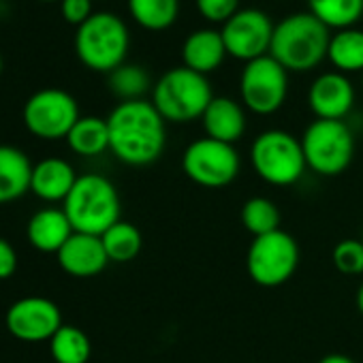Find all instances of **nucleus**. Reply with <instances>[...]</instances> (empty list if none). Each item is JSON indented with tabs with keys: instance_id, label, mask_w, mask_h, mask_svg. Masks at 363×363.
I'll use <instances>...</instances> for the list:
<instances>
[{
	"instance_id": "f257e3e1",
	"label": "nucleus",
	"mask_w": 363,
	"mask_h": 363,
	"mask_svg": "<svg viewBox=\"0 0 363 363\" xmlns=\"http://www.w3.org/2000/svg\"><path fill=\"white\" fill-rule=\"evenodd\" d=\"M164 118L152 101H124L107 118L109 152L128 167H147L156 162L167 145Z\"/></svg>"
},
{
	"instance_id": "f03ea898",
	"label": "nucleus",
	"mask_w": 363,
	"mask_h": 363,
	"mask_svg": "<svg viewBox=\"0 0 363 363\" xmlns=\"http://www.w3.org/2000/svg\"><path fill=\"white\" fill-rule=\"evenodd\" d=\"M331 30L310 11L293 13L274 28L269 56L289 73H306L316 69L329 52Z\"/></svg>"
},
{
	"instance_id": "7ed1b4c3",
	"label": "nucleus",
	"mask_w": 363,
	"mask_h": 363,
	"mask_svg": "<svg viewBox=\"0 0 363 363\" xmlns=\"http://www.w3.org/2000/svg\"><path fill=\"white\" fill-rule=\"evenodd\" d=\"M62 210L75 233L99 238L122 220L120 195L113 182L99 173H84L77 177L73 191L62 203Z\"/></svg>"
},
{
	"instance_id": "20e7f679",
	"label": "nucleus",
	"mask_w": 363,
	"mask_h": 363,
	"mask_svg": "<svg viewBox=\"0 0 363 363\" xmlns=\"http://www.w3.org/2000/svg\"><path fill=\"white\" fill-rule=\"evenodd\" d=\"M212 99L214 92L210 79L186 67L169 69L152 88V105L164 122L173 124L201 120Z\"/></svg>"
},
{
	"instance_id": "39448f33",
	"label": "nucleus",
	"mask_w": 363,
	"mask_h": 363,
	"mask_svg": "<svg viewBox=\"0 0 363 363\" xmlns=\"http://www.w3.org/2000/svg\"><path fill=\"white\" fill-rule=\"evenodd\" d=\"M130 35L122 18L109 11L92 13L75 33V52L79 60L99 73H111L124 65Z\"/></svg>"
},
{
	"instance_id": "423d86ee",
	"label": "nucleus",
	"mask_w": 363,
	"mask_h": 363,
	"mask_svg": "<svg viewBox=\"0 0 363 363\" xmlns=\"http://www.w3.org/2000/svg\"><path fill=\"white\" fill-rule=\"evenodd\" d=\"M250 164L255 173L272 186H293L308 169L301 139L282 128H269L255 137L250 145Z\"/></svg>"
},
{
	"instance_id": "0eeeda50",
	"label": "nucleus",
	"mask_w": 363,
	"mask_h": 363,
	"mask_svg": "<svg viewBox=\"0 0 363 363\" xmlns=\"http://www.w3.org/2000/svg\"><path fill=\"white\" fill-rule=\"evenodd\" d=\"M301 147L310 171L335 177L352 162L354 135L344 120H314L301 135Z\"/></svg>"
},
{
	"instance_id": "6e6552de",
	"label": "nucleus",
	"mask_w": 363,
	"mask_h": 363,
	"mask_svg": "<svg viewBox=\"0 0 363 363\" xmlns=\"http://www.w3.org/2000/svg\"><path fill=\"white\" fill-rule=\"evenodd\" d=\"M299 246L295 238L282 229L255 238L248 255L246 269L255 284L274 289L289 282L299 265Z\"/></svg>"
},
{
	"instance_id": "1a4fd4ad",
	"label": "nucleus",
	"mask_w": 363,
	"mask_h": 363,
	"mask_svg": "<svg viewBox=\"0 0 363 363\" xmlns=\"http://www.w3.org/2000/svg\"><path fill=\"white\" fill-rule=\"evenodd\" d=\"M182 171L203 189H225L240 175V154L235 145L201 137L182 154Z\"/></svg>"
},
{
	"instance_id": "9d476101",
	"label": "nucleus",
	"mask_w": 363,
	"mask_h": 363,
	"mask_svg": "<svg viewBox=\"0 0 363 363\" xmlns=\"http://www.w3.org/2000/svg\"><path fill=\"white\" fill-rule=\"evenodd\" d=\"M289 94V71L269 54L244 65L240 75L242 105L257 116L276 113Z\"/></svg>"
},
{
	"instance_id": "9b49d317",
	"label": "nucleus",
	"mask_w": 363,
	"mask_h": 363,
	"mask_svg": "<svg viewBox=\"0 0 363 363\" xmlns=\"http://www.w3.org/2000/svg\"><path fill=\"white\" fill-rule=\"evenodd\" d=\"M77 101L60 88H45L35 92L24 105V124L26 128L48 141L67 139L75 122L79 120Z\"/></svg>"
},
{
	"instance_id": "f8f14e48",
	"label": "nucleus",
	"mask_w": 363,
	"mask_h": 363,
	"mask_svg": "<svg viewBox=\"0 0 363 363\" xmlns=\"http://www.w3.org/2000/svg\"><path fill=\"white\" fill-rule=\"evenodd\" d=\"M274 28L276 24L265 11L246 7L223 24L220 35L231 58L250 62L269 54Z\"/></svg>"
},
{
	"instance_id": "ddd939ff",
	"label": "nucleus",
	"mask_w": 363,
	"mask_h": 363,
	"mask_svg": "<svg viewBox=\"0 0 363 363\" xmlns=\"http://www.w3.org/2000/svg\"><path fill=\"white\" fill-rule=\"evenodd\" d=\"M5 325L7 331L22 342H50L65 323L60 308L52 299L30 295L9 306Z\"/></svg>"
},
{
	"instance_id": "4468645a",
	"label": "nucleus",
	"mask_w": 363,
	"mask_h": 363,
	"mask_svg": "<svg viewBox=\"0 0 363 363\" xmlns=\"http://www.w3.org/2000/svg\"><path fill=\"white\" fill-rule=\"evenodd\" d=\"M308 105L316 120H344L354 105V88L340 71L320 73L310 84Z\"/></svg>"
},
{
	"instance_id": "2eb2a0df",
	"label": "nucleus",
	"mask_w": 363,
	"mask_h": 363,
	"mask_svg": "<svg viewBox=\"0 0 363 363\" xmlns=\"http://www.w3.org/2000/svg\"><path fill=\"white\" fill-rule=\"evenodd\" d=\"M56 259L62 272L73 278H94L109 265L103 240L88 233H73Z\"/></svg>"
},
{
	"instance_id": "dca6fc26",
	"label": "nucleus",
	"mask_w": 363,
	"mask_h": 363,
	"mask_svg": "<svg viewBox=\"0 0 363 363\" xmlns=\"http://www.w3.org/2000/svg\"><path fill=\"white\" fill-rule=\"evenodd\" d=\"M77 173L73 164L65 158H43L33 164V177H30V193L45 201V203H65L69 193L73 191Z\"/></svg>"
},
{
	"instance_id": "f3484780",
	"label": "nucleus",
	"mask_w": 363,
	"mask_h": 363,
	"mask_svg": "<svg viewBox=\"0 0 363 363\" xmlns=\"http://www.w3.org/2000/svg\"><path fill=\"white\" fill-rule=\"evenodd\" d=\"M206 137L235 145L246 133V107L229 96H214L201 118Z\"/></svg>"
},
{
	"instance_id": "a211bd4d",
	"label": "nucleus",
	"mask_w": 363,
	"mask_h": 363,
	"mask_svg": "<svg viewBox=\"0 0 363 363\" xmlns=\"http://www.w3.org/2000/svg\"><path fill=\"white\" fill-rule=\"evenodd\" d=\"M227 48L223 41L220 30L214 28H199L191 33L182 45V67H186L195 73L210 75L214 73L227 58Z\"/></svg>"
},
{
	"instance_id": "6ab92c4d",
	"label": "nucleus",
	"mask_w": 363,
	"mask_h": 363,
	"mask_svg": "<svg viewBox=\"0 0 363 363\" xmlns=\"http://www.w3.org/2000/svg\"><path fill=\"white\" fill-rule=\"evenodd\" d=\"M73 233L75 231L71 227V220L67 218L62 208H43L35 212L26 225L30 246L48 255H58Z\"/></svg>"
},
{
	"instance_id": "aec40b11",
	"label": "nucleus",
	"mask_w": 363,
	"mask_h": 363,
	"mask_svg": "<svg viewBox=\"0 0 363 363\" xmlns=\"http://www.w3.org/2000/svg\"><path fill=\"white\" fill-rule=\"evenodd\" d=\"M33 162L16 145H0V206L11 203L30 191Z\"/></svg>"
},
{
	"instance_id": "412c9836",
	"label": "nucleus",
	"mask_w": 363,
	"mask_h": 363,
	"mask_svg": "<svg viewBox=\"0 0 363 363\" xmlns=\"http://www.w3.org/2000/svg\"><path fill=\"white\" fill-rule=\"evenodd\" d=\"M69 147L77 156H101L103 152L109 150V126L107 120L96 118V116H82L71 133L67 135Z\"/></svg>"
},
{
	"instance_id": "4be33fe9",
	"label": "nucleus",
	"mask_w": 363,
	"mask_h": 363,
	"mask_svg": "<svg viewBox=\"0 0 363 363\" xmlns=\"http://www.w3.org/2000/svg\"><path fill=\"white\" fill-rule=\"evenodd\" d=\"M327 60L340 73H363V30L361 28H344L335 30L329 41Z\"/></svg>"
},
{
	"instance_id": "5701e85b",
	"label": "nucleus",
	"mask_w": 363,
	"mask_h": 363,
	"mask_svg": "<svg viewBox=\"0 0 363 363\" xmlns=\"http://www.w3.org/2000/svg\"><path fill=\"white\" fill-rule=\"evenodd\" d=\"M133 20L152 33L167 30L179 16V0H128Z\"/></svg>"
},
{
	"instance_id": "b1692460",
	"label": "nucleus",
	"mask_w": 363,
	"mask_h": 363,
	"mask_svg": "<svg viewBox=\"0 0 363 363\" xmlns=\"http://www.w3.org/2000/svg\"><path fill=\"white\" fill-rule=\"evenodd\" d=\"M54 363H88L92 354L90 337L75 325H62L50 340Z\"/></svg>"
},
{
	"instance_id": "393cba45",
	"label": "nucleus",
	"mask_w": 363,
	"mask_h": 363,
	"mask_svg": "<svg viewBox=\"0 0 363 363\" xmlns=\"http://www.w3.org/2000/svg\"><path fill=\"white\" fill-rule=\"evenodd\" d=\"M101 240L109 257V263H130L143 248L141 231L126 220H120L113 227H109L101 235Z\"/></svg>"
},
{
	"instance_id": "a878e982",
	"label": "nucleus",
	"mask_w": 363,
	"mask_h": 363,
	"mask_svg": "<svg viewBox=\"0 0 363 363\" xmlns=\"http://www.w3.org/2000/svg\"><path fill=\"white\" fill-rule=\"evenodd\" d=\"M308 9L329 30H344L361 20L363 0H308Z\"/></svg>"
},
{
	"instance_id": "bb28decb",
	"label": "nucleus",
	"mask_w": 363,
	"mask_h": 363,
	"mask_svg": "<svg viewBox=\"0 0 363 363\" xmlns=\"http://www.w3.org/2000/svg\"><path fill=\"white\" fill-rule=\"evenodd\" d=\"M242 225L255 238L274 233L280 229V210L267 197H252L242 206Z\"/></svg>"
},
{
	"instance_id": "cd10ccee",
	"label": "nucleus",
	"mask_w": 363,
	"mask_h": 363,
	"mask_svg": "<svg viewBox=\"0 0 363 363\" xmlns=\"http://www.w3.org/2000/svg\"><path fill=\"white\" fill-rule=\"evenodd\" d=\"M109 90L124 101H139L150 90V75L137 65H122L109 73Z\"/></svg>"
},
{
	"instance_id": "c85d7f7f",
	"label": "nucleus",
	"mask_w": 363,
	"mask_h": 363,
	"mask_svg": "<svg viewBox=\"0 0 363 363\" xmlns=\"http://www.w3.org/2000/svg\"><path fill=\"white\" fill-rule=\"evenodd\" d=\"M333 265L344 276L363 274V242L361 240H342L333 248Z\"/></svg>"
},
{
	"instance_id": "c756f323",
	"label": "nucleus",
	"mask_w": 363,
	"mask_h": 363,
	"mask_svg": "<svg viewBox=\"0 0 363 363\" xmlns=\"http://www.w3.org/2000/svg\"><path fill=\"white\" fill-rule=\"evenodd\" d=\"M197 11L212 24H225L240 11V0H195Z\"/></svg>"
},
{
	"instance_id": "7c9ffc66",
	"label": "nucleus",
	"mask_w": 363,
	"mask_h": 363,
	"mask_svg": "<svg viewBox=\"0 0 363 363\" xmlns=\"http://www.w3.org/2000/svg\"><path fill=\"white\" fill-rule=\"evenodd\" d=\"M60 11L69 24L82 26L92 16V0H62Z\"/></svg>"
},
{
	"instance_id": "2f4dec72",
	"label": "nucleus",
	"mask_w": 363,
	"mask_h": 363,
	"mask_svg": "<svg viewBox=\"0 0 363 363\" xmlns=\"http://www.w3.org/2000/svg\"><path fill=\"white\" fill-rule=\"evenodd\" d=\"M18 272V252L9 240L0 238V280H9Z\"/></svg>"
},
{
	"instance_id": "473e14b6",
	"label": "nucleus",
	"mask_w": 363,
	"mask_h": 363,
	"mask_svg": "<svg viewBox=\"0 0 363 363\" xmlns=\"http://www.w3.org/2000/svg\"><path fill=\"white\" fill-rule=\"evenodd\" d=\"M318 363H354V361L342 352H331V354H325Z\"/></svg>"
},
{
	"instance_id": "72a5a7b5",
	"label": "nucleus",
	"mask_w": 363,
	"mask_h": 363,
	"mask_svg": "<svg viewBox=\"0 0 363 363\" xmlns=\"http://www.w3.org/2000/svg\"><path fill=\"white\" fill-rule=\"evenodd\" d=\"M354 301H357V310L361 312V316H363V282L359 284V289H357V297H354Z\"/></svg>"
},
{
	"instance_id": "f704fd0d",
	"label": "nucleus",
	"mask_w": 363,
	"mask_h": 363,
	"mask_svg": "<svg viewBox=\"0 0 363 363\" xmlns=\"http://www.w3.org/2000/svg\"><path fill=\"white\" fill-rule=\"evenodd\" d=\"M0 73H3V58H0Z\"/></svg>"
},
{
	"instance_id": "c9c22d12",
	"label": "nucleus",
	"mask_w": 363,
	"mask_h": 363,
	"mask_svg": "<svg viewBox=\"0 0 363 363\" xmlns=\"http://www.w3.org/2000/svg\"><path fill=\"white\" fill-rule=\"evenodd\" d=\"M43 3H52V0H43Z\"/></svg>"
},
{
	"instance_id": "e433bc0d",
	"label": "nucleus",
	"mask_w": 363,
	"mask_h": 363,
	"mask_svg": "<svg viewBox=\"0 0 363 363\" xmlns=\"http://www.w3.org/2000/svg\"><path fill=\"white\" fill-rule=\"evenodd\" d=\"M361 242H363V238H361Z\"/></svg>"
}]
</instances>
